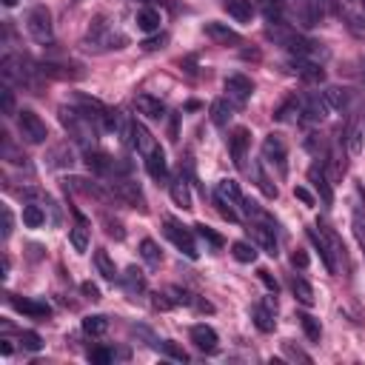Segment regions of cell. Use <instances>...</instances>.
I'll use <instances>...</instances> for the list:
<instances>
[{"instance_id": "obj_1", "label": "cell", "mask_w": 365, "mask_h": 365, "mask_svg": "<svg viewBox=\"0 0 365 365\" xmlns=\"http://www.w3.org/2000/svg\"><path fill=\"white\" fill-rule=\"evenodd\" d=\"M60 123L68 128V134L83 145V148H94L97 145V131L103 128L97 120H91V117H86L83 111H77L74 106L68 108V106H63L60 108Z\"/></svg>"}, {"instance_id": "obj_2", "label": "cell", "mask_w": 365, "mask_h": 365, "mask_svg": "<svg viewBox=\"0 0 365 365\" xmlns=\"http://www.w3.org/2000/svg\"><path fill=\"white\" fill-rule=\"evenodd\" d=\"M0 71H3V80L11 86H23V88H31V91H37L40 88V83H37V74H40V66L37 63H31L29 57H17V54H6L3 57V66H0Z\"/></svg>"}, {"instance_id": "obj_3", "label": "cell", "mask_w": 365, "mask_h": 365, "mask_svg": "<svg viewBox=\"0 0 365 365\" xmlns=\"http://www.w3.org/2000/svg\"><path fill=\"white\" fill-rule=\"evenodd\" d=\"M125 46V34L114 31V26H108L103 17H97L86 34V48L91 51H111V48H123Z\"/></svg>"}, {"instance_id": "obj_4", "label": "cell", "mask_w": 365, "mask_h": 365, "mask_svg": "<svg viewBox=\"0 0 365 365\" xmlns=\"http://www.w3.org/2000/svg\"><path fill=\"white\" fill-rule=\"evenodd\" d=\"M214 200H217V208H220V214L225 220H231V222L240 220L237 208L245 205V197H242V191H240V185L234 180H220L217 188H214Z\"/></svg>"}, {"instance_id": "obj_5", "label": "cell", "mask_w": 365, "mask_h": 365, "mask_svg": "<svg viewBox=\"0 0 365 365\" xmlns=\"http://www.w3.org/2000/svg\"><path fill=\"white\" fill-rule=\"evenodd\" d=\"M111 194H114L117 202H123V205H128V208H134V211H140V214L148 211V205H145V194H143V188H140L134 180L114 177V180H111Z\"/></svg>"}, {"instance_id": "obj_6", "label": "cell", "mask_w": 365, "mask_h": 365, "mask_svg": "<svg viewBox=\"0 0 365 365\" xmlns=\"http://www.w3.org/2000/svg\"><path fill=\"white\" fill-rule=\"evenodd\" d=\"M26 29L31 34L34 43H43L48 46L54 40V26H51V14L46 6H34L29 14H26Z\"/></svg>"}, {"instance_id": "obj_7", "label": "cell", "mask_w": 365, "mask_h": 365, "mask_svg": "<svg viewBox=\"0 0 365 365\" xmlns=\"http://www.w3.org/2000/svg\"><path fill=\"white\" fill-rule=\"evenodd\" d=\"M17 128H20V137L31 145H43L48 140V128L46 123L40 120V114H34L31 108H20L17 111Z\"/></svg>"}, {"instance_id": "obj_8", "label": "cell", "mask_w": 365, "mask_h": 365, "mask_svg": "<svg viewBox=\"0 0 365 365\" xmlns=\"http://www.w3.org/2000/svg\"><path fill=\"white\" fill-rule=\"evenodd\" d=\"M163 225H165V228H163V231H165V237L180 248V254H185L188 259H197V257H200L197 242H194V234H191L182 222H177L174 217H165V220H163Z\"/></svg>"}, {"instance_id": "obj_9", "label": "cell", "mask_w": 365, "mask_h": 365, "mask_svg": "<svg viewBox=\"0 0 365 365\" xmlns=\"http://www.w3.org/2000/svg\"><path fill=\"white\" fill-rule=\"evenodd\" d=\"M288 71H291V74H297L299 80L311 83V86L325 80V68H322V63L308 60V57H294V54H291V60H288Z\"/></svg>"}, {"instance_id": "obj_10", "label": "cell", "mask_w": 365, "mask_h": 365, "mask_svg": "<svg viewBox=\"0 0 365 365\" xmlns=\"http://www.w3.org/2000/svg\"><path fill=\"white\" fill-rule=\"evenodd\" d=\"M328 103H325V97L319 94V91H308V94H302L299 97V114H302V120H308V123H322L325 117H328Z\"/></svg>"}, {"instance_id": "obj_11", "label": "cell", "mask_w": 365, "mask_h": 365, "mask_svg": "<svg viewBox=\"0 0 365 365\" xmlns=\"http://www.w3.org/2000/svg\"><path fill=\"white\" fill-rule=\"evenodd\" d=\"M262 157H265L271 165H277L279 174L288 171V145H285V140H282L279 134H268V137L262 140Z\"/></svg>"}, {"instance_id": "obj_12", "label": "cell", "mask_w": 365, "mask_h": 365, "mask_svg": "<svg viewBox=\"0 0 365 365\" xmlns=\"http://www.w3.org/2000/svg\"><path fill=\"white\" fill-rule=\"evenodd\" d=\"M251 237H254V242L268 254V257H277L279 254V245H277V228H271V225H265V222H257V220H248V228H245Z\"/></svg>"}, {"instance_id": "obj_13", "label": "cell", "mask_w": 365, "mask_h": 365, "mask_svg": "<svg viewBox=\"0 0 365 365\" xmlns=\"http://www.w3.org/2000/svg\"><path fill=\"white\" fill-rule=\"evenodd\" d=\"M248 143H251V134H248V128H234L231 131V137H228V151H231V160H234V165L242 171L245 168V160H248Z\"/></svg>"}, {"instance_id": "obj_14", "label": "cell", "mask_w": 365, "mask_h": 365, "mask_svg": "<svg viewBox=\"0 0 365 365\" xmlns=\"http://www.w3.org/2000/svg\"><path fill=\"white\" fill-rule=\"evenodd\" d=\"M191 342H194V348L197 351H202V354H214L217 348H220V336H217V331L211 328V325H205V322H197V325H191Z\"/></svg>"}, {"instance_id": "obj_15", "label": "cell", "mask_w": 365, "mask_h": 365, "mask_svg": "<svg viewBox=\"0 0 365 365\" xmlns=\"http://www.w3.org/2000/svg\"><path fill=\"white\" fill-rule=\"evenodd\" d=\"M274 314H277V299H274V294H271V297H265V302H259V305H254V308H251V319H254V325H257L262 334L274 331V325H277Z\"/></svg>"}, {"instance_id": "obj_16", "label": "cell", "mask_w": 365, "mask_h": 365, "mask_svg": "<svg viewBox=\"0 0 365 365\" xmlns=\"http://www.w3.org/2000/svg\"><path fill=\"white\" fill-rule=\"evenodd\" d=\"M40 74L48 80H83L80 66H66V63H54V60H40Z\"/></svg>"}, {"instance_id": "obj_17", "label": "cell", "mask_w": 365, "mask_h": 365, "mask_svg": "<svg viewBox=\"0 0 365 365\" xmlns=\"http://www.w3.org/2000/svg\"><path fill=\"white\" fill-rule=\"evenodd\" d=\"M225 91H228V97L234 100V103H248L251 100V94H254V83H251V77H245V74H228L225 77Z\"/></svg>"}, {"instance_id": "obj_18", "label": "cell", "mask_w": 365, "mask_h": 365, "mask_svg": "<svg viewBox=\"0 0 365 365\" xmlns=\"http://www.w3.org/2000/svg\"><path fill=\"white\" fill-rule=\"evenodd\" d=\"M9 302H11L14 311H20V314H26L31 319H43V317L51 314V308L43 299H34V297H14V294H9Z\"/></svg>"}, {"instance_id": "obj_19", "label": "cell", "mask_w": 365, "mask_h": 365, "mask_svg": "<svg viewBox=\"0 0 365 365\" xmlns=\"http://www.w3.org/2000/svg\"><path fill=\"white\" fill-rule=\"evenodd\" d=\"M308 182L314 185V191L322 200V205H334V188H331V180H328L322 165H311L308 168Z\"/></svg>"}, {"instance_id": "obj_20", "label": "cell", "mask_w": 365, "mask_h": 365, "mask_svg": "<svg viewBox=\"0 0 365 365\" xmlns=\"http://www.w3.org/2000/svg\"><path fill=\"white\" fill-rule=\"evenodd\" d=\"M86 165L94 171V174H103V177H117V163L106 154V151H100L97 145L94 148H86Z\"/></svg>"}, {"instance_id": "obj_21", "label": "cell", "mask_w": 365, "mask_h": 365, "mask_svg": "<svg viewBox=\"0 0 365 365\" xmlns=\"http://www.w3.org/2000/svg\"><path fill=\"white\" fill-rule=\"evenodd\" d=\"M202 31H205L214 43H220V46H228V43H231V46H240V43H242V37H240L234 29H228L225 23H217V20H208V23L202 26Z\"/></svg>"}, {"instance_id": "obj_22", "label": "cell", "mask_w": 365, "mask_h": 365, "mask_svg": "<svg viewBox=\"0 0 365 365\" xmlns=\"http://www.w3.org/2000/svg\"><path fill=\"white\" fill-rule=\"evenodd\" d=\"M168 194H171V200H174L177 208H182V211H191V208H194V202H191V188H188V182H185V177H182V168H180V174L168 182Z\"/></svg>"}, {"instance_id": "obj_23", "label": "cell", "mask_w": 365, "mask_h": 365, "mask_svg": "<svg viewBox=\"0 0 365 365\" xmlns=\"http://www.w3.org/2000/svg\"><path fill=\"white\" fill-rule=\"evenodd\" d=\"M145 171H148V177L151 180H157V182H163L165 177H168V163H165V151L160 148V145H154L148 154H145Z\"/></svg>"}, {"instance_id": "obj_24", "label": "cell", "mask_w": 365, "mask_h": 365, "mask_svg": "<svg viewBox=\"0 0 365 365\" xmlns=\"http://www.w3.org/2000/svg\"><path fill=\"white\" fill-rule=\"evenodd\" d=\"M134 108H137L143 117H148V120H163V117H165V106H163L157 97H151V94H137V97H134Z\"/></svg>"}, {"instance_id": "obj_25", "label": "cell", "mask_w": 365, "mask_h": 365, "mask_svg": "<svg viewBox=\"0 0 365 365\" xmlns=\"http://www.w3.org/2000/svg\"><path fill=\"white\" fill-rule=\"evenodd\" d=\"M308 240H311V242H314V248L319 251V257H322V265H325V271H328V274H336V259H334V251H331L328 240L322 237V231L317 234V228H308Z\"/></svg>"}, {"instance_id": "obj_26", "label": "cell", "mask_w": 365, "mask_h": 365, "mask_svg": "<svg viewBox=\"0 0 365 365\" xmlns=\"http://www.w3.org/2000/svg\"><path fill=\"white\" fill-rule=\"evenodd\" d=\"M74 220H77V222H74V228H71L68 237H71V248H74L77 254H83V251L88 248V231H91V228H88V220H86L77 208H74Z\"/></svg>"}, {"instance_id": "obj_27", "label": "cell", "mask_w": 365, "mask_h": 365, "mask_svg": "<svg viewBox=\"0 0 365 365\" xmlns=\"http://www.w3.org/2000/svg\"><path fill=\"white\" fill-rule=\"evenodd\" d=\"M222 9H225L228 17H234L237 23H251V17H254V11H257V6H254L251 0H225Z\"/></svg>"}, {"instance_id": "obj_28", "label": "cell", "mask_w": 365, "mask_h": 365, "mask_svg": "<svg viewBox=\"0 0 365 365\" xmlns=\"http://www.w3.org/2000/svg\"><path fill=\"white\" fill-rule=\"evenodd\" d=\"M66 188H74V191H80V194H86V197H94V200H100V202H108V194H106L97 182H91V180L71 177V180H66Z\"/></svg>"}, {"instance_id": "obj_29", "label": "cell", "mask_w": 365, "mask_h": 365, "mask_svg": "<svg viewBox=\"0 0 365 365\" xmlns=\"http://www.w3.org/2000/svg\"><path fill=\"white\" fill-rule=\"evenodd\" d=\"M123 288H125L131 297H140V294H145V288H148V282H145V274H143L137 265L125 268V274H123Z\"/></svg>"}, {"instance_id": "obj_30", "label": "cell", "mask_w": 365, "mask_h": 365, "mask_svg": "<svg viewBox=\"0 0 365 365\" xmlns=\"http://www.w3.org/2000/svg\"><path fill=\"white\" fill-rule=\"evenodd\" d=\"M134 23H137V29H140V31H145V34H151V31H160V23H163V14H160L157 9H151V6H145V9H140V11H137V17H134Z\"/></svg>"}, {"instance_id": "obj_31", "label": "cell", "mask_w": 365, "mask_h": 365, "mask_svg": "<svg viewBox=\"0 0 365 365\" xmlns=\"http://www.w3.org/2000/svg\"><path fill=\"white\" fill-rule=\"evenodd\" d=\"M322 97H325V103H328L331 111H345L351 106V91L348 88H339V86H328L322 91Z\"/></svg>"}, {"instance_id": "obj_32", "label": "cell", "mask_w": 365, "mask_h": 365, "mask_svg": "<svg viewBox=\"0 0 365 365\" xmlns=\"http://www.w3.org/2000/svg\"><path fill=\"white\" fill-rule=\"evenodd\" d=\"M291 291H294L297 302H302L305 308H311V305H314V288L308 285V279H305V277L294 274V277H291Z\"/></svg>"}, {"instance_id": "obj_33", "label": "cell", "mask_w": 365, "mask_h": 365, "mask_svg": "<svg viewBox=\"0 0 365 365\" xmlns=\"http://www.w3.org/2000/svg\"><path fill=\"white\" fill-rule=\"evenodd\" d=\"M251 174H254V180H257V188H259L268 200H277V194H279V191H277V185L268 180V174H265L262 163H254V165H251Z\"/></svg>"}, {"instance_id": "obj_34", "label": "cell", "mask_w": 365, "mask_h": 365, "mask_svg": "<svg viewBox=\"0 0 365 365\" xmlns=\"http://www.w3.org/2000/svg\"><path fill=\"white\" fill-rule=\"evenodd\" d=\"M339 17H342V23H345V29L356 37V40H365V17L362 14H356V11H342L339 9Z\"/></svg>"}, {"instance_id": "obj_35", "label": "cell", "mask_w": 365, "mask_h": 365, "mask_svg": "<svg viewBox=\"0 0 365 365\" xmlns=\"http://www.w3.org/2000/svg\"><path fill=\"white\" fill-rule=\"evenodd\" d=\"M274 117L279 120V123H297L302 114H299V97H288L277 111H274Z\"/></svg>"}, {"instance_id": "obj_36", "label": "cell", "mask_w": 365, "mask_h": 365, "mask_svg": "<svg viewBox=\"0 0 365 365\" xmlns=\"http://www.w3.org/2000/svg\"><path fill=\"white\" fill-rule=\"evenodd\" d=\"M194 234L208 245V248H214V251H220L222 245H225V240H222V234H217L211 225H205V222H197L194 225Z\"/></svg>"}, {"instance_id": "obj_37", "label": "cell", "mask_w": 365, "mask_h": 365, "mask_svg": "<svg viewBox=\"0 0 365 365\" xmlns=\"http://www.w3.org/2000/svg\"><path fill=\"white\" fill-rule=\"evenodd\" d=\"M231 254H234L237 262H254L257 259V245L245 242V240H237V242H231Z\"/></svg>"}, {"instance_id": "obj_38", "label": "cell", "mask_w": 365, "mask_h": 365, "mask_svg": "<svg viewBox=\"0 0 365 365\" xmlns=\"http://www.w3.org/2000/svg\"><path fill=\"white\" fill-rule=\"evenodd\" d=\"M94 265H97V271L103 274V279H114L117 277V265H114V259L108 257V251H94Z\"/></svg>"}, {"instance_id": "obj_39", "label": "cell", "mask_w": 365, "mask_h": 365, "mask_svg": "<svg viewBox=\"0 0 365 365\" xmlns=\"http://www.w3.org/2000/svg\"><path fill=\"white\" fill-rule=\"evenodd\" d=\"M297 319H299V325H302V331H305V336L311 339V342H319V336H322V325H319V319L317 317H311V314H297Z\"/></svg>"}, {"instance_id": "obj_40", "label": "cell", "mask_w": 365, "mask_h": 365, "mask_svg": "<svg viewBox=\"0 0 365 365\" xmlns=\"http://www.w3.org/2000/svg\"><path fill=\"white\" fill-rule=\"evenodd\" d=\"M208 111H211V123H214V125H220V128L228 125V120H231V106H228V100H214Z\"/></svg>"}, {"instance_id": "obj_41", "label": "cell", "mask_w": 365, "mask_h": 365, "mask_svg": "<svg viewBox=\"0 0 365 365\" xmlns=\"http://www.w3.org/2000/svg\"><path fill=\"white\" fill-rule=\"evenodd\" d=\"M140 257L148 262V265H160V259H163V251H160V245L154 242V240H140Z\"/></svg>"}, {"instance_id": "obj_42", "label": "cell", "mask_w": 365, "mask_h": 365, "mask_svg": "<svg viewBox=\"0 0 365 365\" xmlns=\"http://www.w3.org/2000/svg\"><path fill=\"white\" fill-rule=\"evenodd\" d=\"M83 331L91 334V336H103V334L108 331V319H106L103 314H91V317L83 319Z\"/></svg>"}, {"instance_id": "obj_43", "label": "cell", "mask_w": 365, "mask_h": 365, "mask_svg": "<svg viewBox=\"0 0 365 365\" xmlns=\"http://www.w3.org/2000/svg\"><path fill=\"white\" fill-rule=\"evenodd\" d=\"M362 125H351L348 131H345V148H348V154L351 157H356L359 151H362Z\"/></svg>"}, {"instance_id": "obj_44", "label": "cell", "mask_w": 365, "mask_h": 365, "mask_svg": "<svg viewBox=\"0 0 365 365\" xmlns=\"http://www.w3.org/2000/svg\"><path fill=\"white\" fill-rule=\"evenodd\" d=\"M23 222H26L29 228H40V225L46 222L43 208H40V205H34V202H26V205H23Z\"/></svg>"}, {"instance_id": "obj_45", "label": "cell", "mask_w": 365, "mask_h": 365, "mask_svg": "<svg viewBox=\"0 0 365 365\" xmlns=\"http://www.w3.org/2000/svg\"><path fill=\"white\" fill-rule=\"evenodd\" d=\"M257 6H259V11L265 14L268 23L282 20V0H257Z\"/></svg>"}, {"instance_id": "obj_46", "label": "cell", "mask_w": 365, "mask_h": 365, "mask_svg": "<svg viewBox=\"0 0 365 365\" xmlns=\"http://www.w3.org/2000/svg\"><path fill=\"white\" fill-rule=\"evenodd\" d=\"M351 225H354V237H356V242H359L362 251H365V211H362V208H354Z\"/></svg>"}, {"instance_id": "obj_47", "label": "cell", "mask_w": 365, "mask_h": 365, "mask_svg": "<svg viewBox=\"0 0 365 365\" xmlns=\"http://www.w3.org/2000/svg\"><path fill=\"white\" fill-rule=\"evenodd\" d=\"M103 225H106V234H108V237H114V240H125V228H123V222H120L117 217L103 214Z\"/></svg>"}, {"instance_id": "obj_48", "label": "cell", "mask_w": 365, "mask_h": 365, "mask_svg": "<svg viewBox=\"0 0 365 365\" xmlns=\"http://www.w3.org/2000/svg\"><path fill=\"white\" fill-rule=\"evenodd\" d=\"M20 345H23L26 351L37 354V351H43V336H40L37 331H23V334H20Z\"/></svg>"}, {"instance_id": "obj_49", "label": "cell", "mask_w": 365, "mask_h": 365, "mask_svg": "<svg viewBox=\"0 0 365 365\" xmlns=\"http://www.w3.org/2000/svg\"><path fill=\"white\" fill-rule=\"evenodd\" d=\"M160 351L165 354V356H171V359H177V362H188V354L177 345V342H171V339H163L160 342Z\"/></svg>"}, {"instance_id": "obj_50", "label": "cell", "mask_w": 365, "mask_h": 365, "mask_svg": "<svg viewBox=\"0 0 365 365\" xmlns=\"http://www.w3.org/2000/svg\"><path fill=\"white\" fill-rule=\"evenodd\" d=\"M88 359L97 362V365H106V362L114 359V351H108V348H91V351H88Z\"/></svg>"}, {"instance_id": "obj_51", "label": "cell", "mask_w": 365, "mask_h": 365, "mask_svg": "<svg viewBox=\"0 0 365 365\" xmlns=\"http://www.w3.org/2000/svg\"><path fill=\"white\" fill-rule=\"evenodd\" d=\"M257 277H259V282H262V285H265L271 294H277V291H279V282L274 279V274H271L268 268H259V271H257Z\"/></svg>"}, {"instance_id": "obj_52", "label": "cell", "mask_w": 365, "mask_h": 365, "mask_svg": "<svg viewBox=\"0 0 365 365\" xmlns=\"http://www.w3.org/2000/svg\"><path fill=\"white\" fill-rule=\"evenodd\" d=\"M168 294H171V302L174 305H191L194 302V297L188 291H182V288H168Z\"/></svg>"}, {"instance_id": "obj_53", "label": "cell", "mask_w": 365, "mask_h": 365, "mask_svg": "<svg viewBox=\"0 0 365 365\" xmlns=\"http://www.w3.org/2000/svg\"><path fill=\"white\" fill-rule=\"evenodd\" d=\"M168 43V34H160V37H148V40H143V48L145 51H157V48H163Z\"/></svg>"}, {"instance_id": "obj_54", "label": "cell", "mask_w": 365, "mask_h": 365, "mask_svg": "<svg viewBox=\"0 0 365 365\" xmlns=\"http://www.w3.org/2000/svg\"><path fill=\"white\" fill-rule=\"evenodd\" d=\"M3 114H6V117L14 114V91H11V86L3 88Z\"/></svg>"}, {"instance_id": "obj_55", "label": "cell", "mask_w": 365, "mask_h": 365, "mask_svg": "<svg viewBox=\"0 0 365 365\" xmlns=\"http://www.w3.org/2000/svg\"><path fill=\"white\" fill-rule=\"evenodd\" d=\"M294 197H297L302 205H314V202H317V200H314V194H311L305 185H297V188H294Z\"/></svg>"}, {"instance_id": "obj_56", "label": "cell", "mask_w": 365, "mask_h": 365, "mask_svg": "<svg viewBox=\"0 0 365 365\" xmlns=\"http://www.w3.org/2000/svg\"><path fill=\"white\" fill-rule=\"evenodd\" d=\"M11 225H14V217H11V208L3 205V240L11 237Z\"/></svg>"}, {"instance_id": "obj_57", "label": "cell", "mask_w": 365, "mask_h": 365, "mask_svg": "<svg viewBox=\"0 0 365 365\" xmlns=\"http://www.w3.org/2000/svg\"><path fill=\"white\" fill-rule=\"evenodd\" d=\"M282 351L291 356V359H302V362H311V356L305 354V351H299V348H294L291 342H282Z\"/></svg>"}, {"instance_id": "obj_58", "label": "cell", "mask_w": 365, "mask_h": 365, "mask_svg": "<svg viewBox=\"0 0 365 365\" xmlns=\"http://www.w3.org/2000/svg\"><path fill=\"white\" fill-rule=\"evenodd\" d=\"M80 291H83V297H86V299H91V302H97V299H100V288H97L94 282H83V285H80Z\"/></svg>"}, {"instance_id": "obj_59", "label": "cell", "mask_w": 365, "mask_h": 365, "mask_svg": "<svg viewBox=\"0 0 365 365\" xmlns=\"http://www.w3.org/2000/svg\"><path fill=\"white\" fill-rule=\"evenodd\" d=\"M291 265L294 268H308V254L305 251H294L291 254Z\"/></svg>"}, {"instance_id": "obj_60", "label": "cell", "mask_w": 365, "mask_h": 365, "mask_svg": "<svg viewBox=\"0 0 365 365\" xmlns=\"http://www.w3.org/2000/svg\"><path fill=\"white\" fill-rule=\"evenodd\" d=\"M0 354H3V356H9V354H11V345H9V339H0Z\"/></svg>"}, {"instance_id": "obj_61", "label": "cell", "mask_w": 365, "mask_h": 365, "mask_svg": "<svg viewBox=\"0 0 365 365\" xmlns=\"http://www.w3.org/2000/svg\"><path fill=\"white\" fill-rule=\"evenodd\" d=\"M362 80H365V54H362Z\"/></svg>"}, {"instance_id": "obj_62", "label": "cell", "mask_w": 365, "mask_h": 365, "mask_svg": "<svg viewBox=\"0 0 365 365\" xmlns=\"http://www.w3.org/2000/svg\"><path fill=\"white\" fill-rule=\"evenodd\" d=\"M3 6H14V0H3Z\"/></svg>"}, {"instance_id": "obj_63", "label": "cell", "mask_w": 365, "mask_h": 365, "mask_svg": "<svg viewBox=\"0 0 365 365\" xmlns=\"http://www.w3.org/2000/svg\"><path fill=\"white\" fill-rule=\"evenodd\" d=\"M362 3H365V0H362Z\"/></svg>"}, {"instance_id": "obj_64", "label": "cell", "mask_w": 365, "mask_h": 365, "mask_svg": "<svg viewBox=\"0 0 365 365\" xmlns=\"http://www.w3.org/2000/svg\"><path fill=\"white\" fill-rule=\"evenodd\" d=\"M291 3H294V0H291Z\"/></svg>"}]
</instances>
